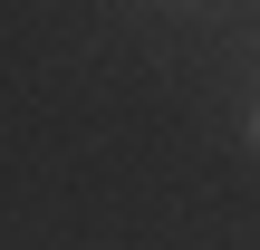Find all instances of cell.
Segmentation results:
<instances>
[{
	"mask_svg": "<svg viewBox=\"0 0 260 250\" xmlns=\"http://www.w3.org/2000/svg\"><path fill=\"white\" fill-rule=\"evenodd\" d=\"M251 145H260V116H251Z\"/></svg>",
	"mask_w": 260,
	"mask_h": 250,
	"instance_id": "obj_1",
	"label": "cell"
}]
</instances>
